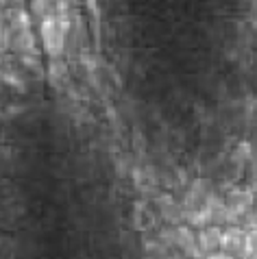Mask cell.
Wrapping results in <instances>:
<instances>
[{
  "label": "cell",
  "instance_id": "5b68a950",
  "mask_svg": "<svg viewBox=\"0 0 257 259\" xmlns=\"http://www.w3.org/2000/svg\"><path fill=\"white\" fill-rule=\"evenodd\" d=\"M220 235H223V227H216V225H207L203 229H198L196 244H198V250H201V259L205 255L220 250Z\"/></svg>",
  "mask_w": 257,
  "mask_h": 259
},
{
  "label": "cell",
  "instance_id": "9c48e42d",
  "mask_svg": "<svg viewBox=\"0 0 257 259\" xmlns=\"http://www.w3.org/2000/svg\"><path fill=\"white\" fill-rule=\"evenodd\" d=\"M203 259H238V257H233L229 253H223V250H216V253H211V255H205Z\"/></svg>",
  "mask_w": 257,
  "mask_h": 259
},
{
  "label": "cell",
  "instance_id": "ba28073f",
  "mask_svg": "<svg viewBox=\"0 0 257 259\" xmlns=\"http://www.w3.org/2000/svg\"><path fill=\"white\" fill-rule=\"evenodd\" d=\"M53 7H55L53 0H31V13L35 18H39V20L51 16V13L55 11Z\"/></svg>",
  "mask_w": 257,
  "mask_h": 259
},
{
  "label": "cell",
  "instance_id": "3957f363",
  "mask_svg": "<svg viewBox=\"0 0 257 259\" xmlns=\"http://www.w3.org/2000/svg\"><path fill=\"white\" fill-rule=\"evenodd\" d=\"M244 244H246V231L240 225L223 227V235H220V250L223 253L244 259Z\"/></svg>",
  "mask_w": 257,
  "mask_h": 259
},
{
  "label": "cell",
  "instance_id": "8992f818",
  "mask_svg": "<svg viewBox=\"0 0 257 259\" xmlns=\"http://www.w3.org/2000/svg\"><path fill=\"white\" fill-rule=\"evenodd\" d=\"M157 205H159V215L166 225H183L185 222V207L175 203L170 196H159L157 198Z\"/></svg>",
  "mask_w": 257,
  "mask_h": 259
},
{
  "label": "cell",
  "instance_id": "7a4b0ae2",
  "mask_svg": "<svg viewBox=\"0 0 257 259\" xmlns=\"http://www.w3.org/2000/svg\"><path fill=\"white\" fill-rule=\"evenodd\" d=\"M173 246L188 259H201V250L196 244V233L190 225H175L173 227Z\"/></svg>",
  "mask_w": 257,
  "mask_h": 259
},
{
  "label": "cell",
  "instance_id": "277c9868",
  "mask_svg": "<svg viewBox=\"0 0 257 259\" xmlns=\"http://www.w3.org/2000/svg\"><path fill=\"white\" fill-rule=\"evenodd\" d=\"M213 194V185L207 179H194L190 185V190L185 192V209H198L201 205H205L209 196Z\"/></svg>",
  "mask_w": 257,
  "mask_h": 259
},
{
  "label": "cell",
  "instance_id": "6da1fadb",
  "mask_svg": "<svg viewBox=\"0 0 257 259\" xmlns=\"http://www.w3.org/2000/svg\"><path fill=\"white\" fill-rule=\"evenodd\" d=\"M255 196L253 190H242L235 188L225 196V207H227V225H242V218L253 209ZM225 225V227H227Z\"/></svg>",
  "mask_w": 257,
  "mask_h": 259
},
{
  "label": "cell",
  "instance_id": "30bf717a",
  "mask_svg": "<svg viewBox=\"0 0 257 259\" xmlns=\"http://www.w3.org/2000/svg\"><path fill=\"white\" fill-rule=\"evenodd\" d=\"M22 0H0V7H7V5H20Z\"/></svg>",
  "mask_w": 257,
  "mask_h": 259
},
{
  "label": "cell",
  "instance_id": "8fae6325",
  "mask_svg": "<svg viewBox=\"0 0 257 259\" xmlns=\"http://www.w3.org/2000/svg\"><path fill=\"white\" fill-rule=\"evenodd\" d=\"M246 259H257V255H253V257H246Z\"/></svg>",
  "mask_w": 257,
  "mask_h": 259
},
{
  "label": "cell",
  "instance_id": "52a82bcc",
  "mask_svg": "<svg viewBox=\"0 0 257 259\" xmlns=\"http://www.w3.org/2000/svg\"><path fill=\"white\" fill-rule=\"evenodd\" d=\"M46 76H48V81H51L55 88H59L61 83H66L68 81V66H66V61L61 59H51V66H48L46 70Z\"/></svg>",
  "mask_w": 257,
  "mask_h": 259
}]
</instances>
